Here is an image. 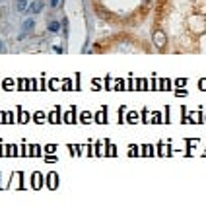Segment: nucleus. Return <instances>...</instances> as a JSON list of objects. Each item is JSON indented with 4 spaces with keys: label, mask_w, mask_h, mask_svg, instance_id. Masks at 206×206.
Listing matches in <instances>:
<instances>
[{
    "label": "nucleus",
    "mask_w": 206,
    "mask_h": 206,
    "mask_svg": "<svg viewBox=\"0 0 206 206\" xmlns=\"http://www.w3.org/2000/svg\"><path fill=\"white\" fill-rule=\"evenodd\" d=\"M150 37L158 53H206V0H156Z\"/></svg>",
    "instance_id": "1"
},
{
    "label": "nucleus",
    "mask_w": 206,
    "mask_h": 206,
    "mask_svg": "<svg viewBox=\"0 0 206 206\" xmlns=\"http://www.w3.org/2000/svg\"><path fill=\"white\" fill-rule=\"evenodd\" d=\"M41 6H43V4H39V2H35L31 10H33V12H39V10H41Z\"/></svg>",
    "instance_id": "2"
},
{
    "label": "nucleus",
    "mask_w": 206,
    "mask_h": 206,
    "mask_svg": "<svg viewBox=\"0 0 206 206\" xmlns=\"http://www.w3.org/2000/svg\"><path fill=\"white\" fill-rule=\"evenodd\" d=\"M49 27H51V31H58V24H51Z\"/></svg>",
    "instance_id": "3"
}]
</instances>
